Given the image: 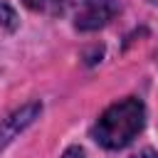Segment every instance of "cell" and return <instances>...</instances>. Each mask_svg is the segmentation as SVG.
Masks as SVG:
<instances>
[{"label": "cell", "mask_w": 158, "mask_h": 158, "mask_svg": "<svg viewBox=\"0 0 158 158\" xmlns=\"http://www.w3.org/2000/svg\"><path fill=\"white\" fill-rule=\"evenodd\" d=\"M146 123V106L141 99H123L111 104L96 121L94 126V138L99 146H104L106 151H118L126 148L141 131Z\"/></svg>", "instance_id": "obj_1"}, {"label": "cell", "mask_w": 158, "mask_h": 158, "mask_svg": "<svg viewBox=\"0 0 158 158\" xmlns=\"http://www.w3.org/2000/svg\"><path fill=\"white\" fill-rule=\"evenodd\" d=\"M118 12V2L116 0H84L74 15V27L81 32H94L106 27L114 15Z\"/></svg>", "instance_id": "obj_2"}, {"label": "cell", "mask_w": 158, "mask_h": 158, "mask_svg": "<svg viewBox=\"0 0 158 158\" xmlns=\"http://www.w3.org/2000/svg\"><path fill=\"white\" fill-rule=\"evenodd\" d=\"M40 111H42V104H37V101H30V104H25V106H20L17 111H12L2 123H0V153L40 116Z\"/></svg>", "instance_id": "obj_3"}, {"label": "cell", "mask_w": 158, "mask_h": 158, "mask_svg": "<svg viewBox=\"0 0 158 158\" xmlns=\"http://www.w3.org/2000/svg\"><path fill=\"white\" fill-rule=\"evenodd\" d=\"M22 2L35 12H57V10H62L64 0H22Z\"/></svg>", "instance_id": "obj_4"}, {"label": "cell", "mask_w": 158, "mask_h": 158, "mask_svg": "<svg viewBox=\"0 0 158 158\" xmlns=\"http://www.w3.org/2000/svg\"><path fill=\"white\" fill-rule=\"evenodd\" d=\"M0 27H5V30H15L17 27V15H15V10L10 7V5H5V2H0Z\"/></svg>", "instance_id": "obj_5"}, {"label": "cell", "mask_w": 158, "mask_h": 158, "mask_svg": "<svg viewBox=\"0 0 158 158\" xmlns=\"http://www.w3.org/2000/svg\"><path fill=\"white\" fill-rule=\"evenodd\" d=\"M62 158H84V151H81L79 146H69V148L62 153Z\"/></svg>", "instance_id": "obj_6"}, {"label": "cell", "mask_w": 158, "mask_h": 158, "mask_svg": "<svg viewBox=\"0 0 158 158\" xmlns=\"http://www.w3.org/2000/svg\"><path fill=\"white\" fill-rule=\"evenodd\" d=\"M138 158H156V153H153V151H151V148H148V151H143V153H141V156H138Z\"/></svg>", "instance_id": "obj_7"}]
</instances>
